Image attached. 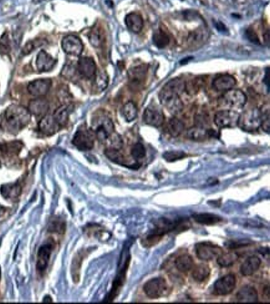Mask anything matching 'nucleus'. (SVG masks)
I'll list each match as a JSON object with an SVG mask.
<instances>
[{"mask_svg":"<svg viewBox=\"0 0 270 304\" xmlns=\"http://www.w3.org/2000/svg\"><path fill=\"white\" fill-rule=\"evenodd\" d=\"M52 82L50 79H40L27 85V92L34 97H42L50 91Z\"/></svg>","mask_w":270,"mask_h":304,"instance_id":"obj_11","label":"nucleus"},{"mask_svg":"<svg viewBox=\"0 0 270 304\" xmlns=\"http://www.w3.org/2000/svg\"><path fill=\"white\" fill-rule=\"evenodd\" d=\"M50 109L49 102L46 101L45 99H41V97H36L35 100H32L29 105V112L30 114L35 115V116H45L47 114Z\"/></svg>","mask_w":270,"mask_h":304,"instance_id":"obj_20","label":"nucleus"},{"mask_svg":"<svg viewBox=\"0 0 270 304\" xmlns=\"http://www.w3.org/2000/svg\"><path fill=\"white\" fill-rule=\"evenodd\" d=\"M143 122L150 126L161 127L165 122V115L157 107H148L143 114Z\"/></svg>","mask_w":270,"mask_h":304,"instance_id":"obj_14","label":"nucleus"},{"mask_svg":"<svg viewBox=\"0 0 270 304\" xmlns=\"http://www.w3.org/2000/svg\"><path fill=\"white\" fill-rule=\"evenodd\" d=\"M221 102L229 110H241L246 105L247 96L241 90H228L221 97Z\"/></svg>","mask_w":270,"mask_h":304,"instance_id":"obj_3","label":"nucleus"},{"mask_svg":"<svg viewBox=\"0 0 270 304\" xmlns=\"http://www.w3.org/2000/svg\"><path fill=\"white\" fill-rule=\"evenodd\" d=\"M262 127H263V129L266 130L267 134H269V131H270V120H269V115H268V116H266V120H263V122H262Z\"/></svg>","mask_w":270,"mask_h":304,"instance_id":"obj_47","label":"nucleus"},{"mask_svg":"<svg viewBox=\"0 0 270 304\" xmlns=\"http://www.w3.org/2000/svg\"><path fill=\"white\" fill-rule=\"evenodd\" d=\"M236 276L234 275H227L224 277L219 278L214 282L213 285V293L216 296H227L229 293L233 292L234 287H236Z\"/></svg>","mask_w":270,"mask_h":304,"instance_id":"obj_9","label":"nucleus"},{"mask_svg":"<svg viewBox=\"0 0 270 304\" xmlns=\"http://www.w3.org/2000/svg\"><path fill=\"white\" fill-rule=\"evenodd\" d=\"M264 114L259 109H251L244 112L238 119V126L244 131H256L262 126Z\"/></svg>","mask_w":270,"mask_h":304,"instance_id":"obj_2","label":"nucleus"},{"mask_svg":"<svg viewBox=\"0 0 270 304\" xmlns=\"http://www.w3.org/2000/svg\"><path fill=\"white\" fill-rule=\"evenodd\" d=\"M89 39H90L91 45H92L93 47H97V49L98 47H101L103 45V41H105V39H103L102 30H101L100 27H93L89 35Z\"/></svg>","mask_w":270,"mask_h":304,"instance_id":"obj_35","label":"nucleus"},{"mask_svg":"<svg viewBox=\"0 0 270 304\" xmlns=\"http://www.w3.org/2000/svg\"><path fill=\"white\" fill-rule=\"evenodd\" d=\"M122 116L125 117V120L127 122L133 121V120L137 117V106L135 105V102L128 101L127 104L123 105L122 107Z\"/></svg>","mask_w":270,"mask_h":304,"instance_id":"obj_32","label":"nucleus"},{"mask_svg":"<svg viewBox=\"0 0 270 304\" xmlns=\"http://www.w3.org/2000/svg\"><path fill=\"white\" fill-rule=\"evenodd\" d=\"M264 84H266L267 90H269V69H266V77H264Z\"/></svg>","mask_w":270,"mask_h":304,"instance_id":"obj_48","label":"nucleus"},{"mask_svg":"<svg viewBox=\"0 0 270 304\" xmlns=\"http://www.w3.org/2000/svg\"><path fill=\"white\" fill-rule=\"evenodd\" d=\"M163 89L168 90V91L173 92V94H176L180 96L182 92L186 90V81L180 79V77H178V79H173V80H171L170 82H167Z\"/></svg>","mask_w":270,"mask_h":304,"instance_id":"obj_30","label":"nucleus"},{"mask_svg":"<svg viewBox=\"0 0 270 304\" xmlns=\"http://www.w3.org/2000/svg\"><path fill=\"white\" fill-rule=\"evenodd\" d=\"M167 131L172 137H178L184 131V124L177 117H172L168 120Z\"/></svg>","mask_w":270,"mask_h":304,"instance_id":"obj_25","label":"nucleus"},{"mask_svg":"<svg viewBox=\"0 0 270 304\" xmlns=\"http://www.w3.org/2000/svg\"><path fill=\"white\" fill-rule=\"evenodd\" d=\"M62 49L66 54L72 55V56H79L84 51V44L80 40V37L75 35H67L62 39Z\"/></svg>","mask_w":270,"mask_h":304,"instance_id":"obj_10","label":"nucleus"},{"mask_svg":"<svg viewBox=\"0 0 270 304\" xmlns=\"http://www.w3.org/2000/svg\"><path fill=\"white\" fill-rule=\"evenodd\" d=\"M2 197L7 198V200H15L20 196L21 193V183H9V185H4L0 188Z\"/></svg>","mask_w":270,"mask_h":304,"instance_id":"obj_24","label":"nucleus"},{"mask_svg":"<svg viewBox=\"0 0 270 304\" xmlns=\"http://www.w3.org/2000/svg\"><path fill=\"white\" fill-rule=\"evenodd\" d=\"M236 301L239 303H254L258 301V293L252 286H244L237 293Z\"/></svg>","mask_w":270,"mask_h":304,"instance_id":"obj_17","label":"nucleus"},{"mask_svg":"<svg viewBox=\"0 0 270 304\" xmlns=\"http://www.w3.org/2000/svg\"><path fill=\"white\" fill-rule=\"evenodd\" d=\"M236 79H234L232 75L224 74V75H218L216 79L213 80V87L217 91H228V90L233 89L236 86Z\"/></svg>","mask_w":270,"mask_h":304,"instance_id":"obj_16","label":"nucleus"},{"mask_svg":"<svg viewBox=\"0 0 270 304\" xmlns=\"http://www.w3.org/2000/svg\"><path fill=\"white\" fill-rule=\"evenodd\" d=\"M131 155H132V157L136 158V160H142V158L146 156L145 146H143L142 144H140V142L133 145L132 150H131Z\"/></svg>","mask_w":270,"mask_h":304,"instance_id":"obj_42","label":"nucleus"},{"mask_svg":"<svg viewBox=\"0 0 270 304\" xmlns=\"http://www.w3.org/2000/svg\"><path fill=\"white\" fill-rule=\"evenodd\" d=\"M160 100L161 104H162L171 114H178V112H181L182 107H183V104H182L180 96L166 89H162V91L160 92Z\"/></svg>","mask_w":270,"mask_h":304,"instance_id":"obj_8","label":"nucleus"},{"mask_svg":"<svg viewBox=\"0 0 270 304\" xmlns=\"http://www.w3.org/2000/svg\"><path fill=\"white\" fill-rule=\"evenodd\" d=\"M103 142L106 144V149L108 150H121L123 146L122 137L115 131H113L111 135H108L107 139H106Z\"/></svg>","mask_w":270,"mask_h":304,"instance_id":"obj_29","label":"nucleus"},{"mask_svg":"<svg viewBox=\"0 0 270 304\" xmlns=\"http://www.w3.org/2000/svg\"><path fill=\"white\" fill-rule=\"evenodd\" d=\"M105 155L107 156L108 160H111L112 162L118 163V165H122V166H128L127 163H126L123 156L121 155L120 150H108V149H106Z\"/></svg>","mask_w":270,"mask_h":304,"instance_id":"obj_39","label":"nucleus"},{"mask_svg":"<svg viewBox=\"0 0 270 304\" xmlns=\"http://www.w3.org/2000/svg\"><path fill=\"white\" fill-rule=\"evenodd\" d=\"M176 268L180 272H189L193 268V258L189 255H182L176 260Z\"/></svg>","mask_w":270,"mask_h":304,"instance_id":"obj_27","label":"nucleus"},{"mask_svg":"<svg viewBox=\"0 0 270 304\" xmlns=\"http://www.w3.org/2000/svg\"><path fill=\"white\" fill-rule=\"evenodd\" d=\"M143 291H145L146 296L150 298H160L166 295L167 292V283L163 278H152L148 282L145 283L143 286Z\"/></svg>","mask_w":270,"mask_h":304,"instance_id":"obj_5","label":"nucleus"},{"mask_svg":"<svg viewBox=\"0 0 270 304\" xmlns=\"http://www.w3.org/2000/svg\"><path fill=\"white\" fill-rule=\"evenodd\" d=\"M93 142H95V134L86 126L80 127L72 139V144L81 151H89L92 149Z\"/></svg>","mask_w":270,"mask_h":304,"instance_id":"obj_4","label":"nucleus"},{"mask_svg":"<svg viewBox=\"0 0 270 304\" xmlns=\"http://www.w3.org/2000/svg\"><path fill=\"white\" fill-rule=\"evenodd\" d=\"M52 250H54V245L52 243H45L39 248L37 252V261H36V268L39 273H44L46 270L47 265H49L50 257H51Z\"/></svg>","mask_w":270,"mask_h":304,"instance_id":"obj_13","label":"nucleus"},{"mask_svg":"<svg viewBox=\"0 0 270 304\" xmlns=\"http://www.w3.org/2000/svg\"><path fill=\"white\" fill-rule=\"evenodd\" d=\"M54 117L55 121L59 125V127H64L65 125L67 124V121H69V107H67L66 105L59 107V109L55 111Z\"/></svg>","mask_w":270,"mask_h":304,"instance_id":"obj_33","label":"nucleus"},{"mask_svg":"<svg viewBox=\"0 0 270 304\" xmlns=\"http://www.w3.org/2000/svg\"><path fill=\"white\" fill-rule=\"evenodd\" d=\"M207 39V31L206 29L201 27V29H197L193 34L189 36V44L194 45V46H198V45L203 44Z\"/></svg>","mask_w":270,"mask_h":304,"instance_id":"obj_38","label":"nucleus"},{"mask_svg":"<svg viewBox=\"0 0 270 304\" xmlns=\"http://www.w3.org/2000/svg\"><path fill=\"white\" fill-rule=\"evenodd\" d=\"M44 302H52L51 297H50V296H46V297L44 298Z\"/></svg>","mask_w":270,"mask_h":304,"instance_id":"obj_51","label":"nucleus"},{"mask_svg":"<svg viewBox=\"0 0 270 304\" xmlns=\"http://www.w3.org/2000/svg\"><path fill=\"white\" fill-rule=\"evenodd\" d=\"M108 85V76L103 70L101 71H96L95 75V89L97 91H102L107 87Z\"/></svg>","mask_w":270,"mask_h":304,"instance_id":"obj_37","label":"nucleus"},{"mask_svg":"<svg viewBox=\"0 0 270 304\" xmlns=\"http://www.w3.org/2000/svg\"><path fill=\"white\" fill-rule=\"evenodd\" d=\"M50 231L51 232H57V233H62L65 230V222L61 220V218H54L50 223Z\"/></svg>","mask_w":270,"mask_h":304,"instance_id":"obj_43","label":"nucleus"},{"mask_svg":"<svg viewBox=\"0 0 270 304\" xmlns=\"http://www.w3.org/2000/svg\"><path fill=\"white\" fill-rule=\"evenodd\" d=\"M214 135L216 134L212 130L204 129L203 126H194L187 132V136L193 141H204V140H208L209 137H213Z\"/></svg>","mask_w":270,"mask_h":304,"instance_id":"obj_22","label":"nucleus"},{"mask_svg":"<svg viewBox=\"0 0 270 304\" xmlns=\"http://www.w3.org/2000/svg\"><path fill=\"white\" fill-rule=\"evenodd\" d=\"M153 44L158 47V49H163V47L168 46L170 44V35L162 29H158L153 32Z\"/></svg>","mask_w":270,"mask_h":304,"instance_id":"obj_26","label":"nucleus"},{"mask_svg":"<svg viewBox=\"0 0 270 304\" xmlns=\"http://www.w3.org/2000/svg\"><path fill=\"white\" fill-rule=\"evenodd\" d=\"M186 153L183 151H180V150H175V151H167L163 153V158L168 162H173V161L181 160V158L186 157Z\"/></svg>","mask_w":270,"mask_h":304,"instance_id":"obj_41","label":"nucleus"},{"mask_svg":"<svg viewBox=\"0 0 270 304\" xmlns=\"http://www.w3.org/2000/svg\"><path fill=\"white\" fill-rule=\"evenodd\" d=\"M196 253L197 256H198L199 260L212 261V260H217V258L223 253V250H222L219 246L213 245V243L203 242V243H198V245L196 246Z\"/></svg>","mask_w":270,"mask_h":304,"instance_id":"obj_6","label":"nucleus"},{"mask_svg":"<svg viewBox=\"0 0 270 304\" xmlns=\"http://www.w3.org/2000/svg\"><path fill=\"white\" fill-rule=\"evenodd\" d=\"M125 22L127 29L131 32H135L138 34L141 32V30L143 29V19L140 14H136V12H131L127 16L125 17Z\"/></svg>","mask_w":270,"mask_h":304,"instance_id":"obj_23","label":"nucleus"},{"mask_svg":"<svg viewBox=\"0 0 270 304\" xmlns=\"http://www.w3.org/2000/svg\"><path fill=\"white\" fill-rule=\"evenodd\" d=\"M10 51V41L7 34H4L0 39V54H7Z\"/></svg>","mask_w":270,"mask_h":304,"instance_id":"obj_45","label":"nucleus"},{"mask_svg":"<svg viewBox=\"0 0 270 304\" xmlns=\"http://www.w3.org/2000/svg\"><path fill=\"white\" fill-rule=\"evenodd\" d=\"M246 36L248 37L249 40H251L252 42H256V44H261V42H259V40H258V37H257V35H256V32H254V30H252V29H248L246 31Z\"/></svg>","mask_w":270,"mask_h":304,"instance_id":"obj_46","label":"nucleus"},{"mask_svg":"<svg viewBox=\"0 0 270 304\" xmlns=\"http://www.w3.org/2000/svg\"><path fill=\"white\" fill-rule=\"evenodd\" d=\"M217 27L219 29V31H226V26H223L221 22H217Z\"/></svg>","mask_w":270,"mask_h":304,"instance_id":"obj_49","label":"nucleus"},{"mask_svg":"<svg viewBox=\"0 0 270 304\" xmlns=\"http://www.w3.org/2000/svg\"><path fill=\"white\" fill-rule=\"evenodd\" d=\"M261 263H262L261 258L257 257V256H251V257H248L243 263H242L241 273L243 276H246V277L252 276L253 273H256L257 271L259 270Z\"/></svg>","mask_w":270,"mask_h":304,"instance_id":"obj_21","label":"nucleus"},{"mask_svg":"<svg viewBox=\"0 0 270 304\" xmlns=\"http://www.w3.org/2000/svg\"><path fill=\"white\" fill-rule=\"evenodd\" d=\"M59 129L60 127L57 125V122L55 121L54 115H45L39 122V130L44 135H47V136L54 135Z\"/></svg>","mask_w":270,"mask_h":304,"instance_id":"obj_18","label":"nucleus"},{"mask_svg":"<svg viewBox=\"0 0 270 304\" xmlns=\"http://www.w3.org/2000/svg\"><path fill=\"white\" fill-rule=\"evenodd\" d=\"M193 220L202 225H214V223L221 222L222 218L219 216L211 215V213H201V215H194Z\"/></svg>","mask_w":270,"mask_h":304,"instance_id":"obj_31","label":"nucleus"},{"mask_svg":"<svg viewBox=\"0 0 270 304\" xmlns=\"http://www.w3.org/2000/svg\"><path fill=\"white\" fill-rule=\"evenodd\" d=\"M5 213H6V208L2 207V206H0V217H2Z\"/></svg>","mask_w":270,"mask_h":304,"instance_id":"obj_50","label":"nucleus"},{"mask_svg":"<svg viewBox=\"0 0 270 304\" xmlns=\"http://www.w3.org/2000/svg\"><path fill=\"white\" fill-rule=\"evenodd\" d=\"M56 65V60L52 56H50L46 51L41 50V51L37 54L36 57V67L39 71H50V70L54 69V66Z\"/></svg>","mask_w":270,"mask_h":304,"instance_id":"obj_19","label":"nucleus"},{"mask_svg":"<svg viewBox=\"0 0 270 304\" xmlns=\"http://www.w3.org/2000/svg\"><path fill=\"white\" fill-rule=\"evenodd\" d=\"M147 72V65H138L130 70V79L135 82H141L145 80Z\"/></svg>","mask_w":270,"mask_h":304,"instance_id":"obj_34","label":"nucleus"},{"mask_svg":"<svg viewBox=\"0 0 270 304\" xmlns=\"http://www.w3.org/2000/svg\"><path fill=\"white\" fill-rule=\"evenodd\" d=\"M77 71L85 79H93L97 71L95 61L91 57H81L77 64Z\"/></svg>","mask_w":270,"mask_h":304,"instance_id":"obj_15","label":"nucleus"},{"mask_svg":"<svg viewBox=\"0 0 270 304\" xmlns=\"http://www.w3.org/2000/svg\"><path fill=\"white\" fill-rule=\"evenodd\" d=\"M239 114L234 110H222L214 116V124L221 129H228L238 125Z\"/></svg>","mask_w":270,"mask_h":304,"instance_id":"obj_7","label":"nucleus"},{"mask_svg":"<svg viewBox=\"0 0 270 304\" xmlns=\"http://www.w3.org/2000/svg\"><path fill=\"white\" fill-rule=\"evenodd\" d=\"M22 149V144L20 141H12V142H6V144L0 145V151L7 155H17Z\"/></svg>","mask_w":270,"mask_h":304,"instance_id":"obj_36","label":"nucleus"},{"mask_svg":"<svg viewBox=\"0 0 270 304\" xmlns=\"http://www.w3.org/2000/svg\"><path fill=\"white\" fill-rule=\"evenodd\" d=\"M193 272H192V278L197 282H203L206 281L207 278L209 277V273H211V270H209L208 266L206 265H198L196 266L194 268H192Z\"/></svg>","mask_w":270,"mask_h":304,"instance_id":"obj_28","label":"nucleus"},{"mask_svg":"<svg viewBox=\"0 0 270 304\" xmlns=\"http://www.w3.org/2000/svg\"><path fill=\"white\" fill-rule=\"evenodd\" d=\"M42 44H44V42L40 41V40H31V41L27 42V44L24 46V49H22V55L31 54L35 49H37L39 46H41Z\"/></svg>","mask_w":270,"mask_h":304,"instance_id":"obj_44","label":"nucleus"},{"mask_svg":"<svg viewBox=\"0 0 270 304\" xmlns=\"http://www.w3.org/2000/svg\"><path fill=\"white\" fill-rule=\"evenodd\" d=\"M217 261H218L219 266H222V267H229V266H232L236 262V256L232 255V253H222Z\"/></svg>","mask_w":270,"mask_h":304,"instance_id":"obj_40","label":"nucleus"},{"mask_svg":"<svg viewBox=\"0 0 270 304\" xmlns=\"http://www.w3.org/2000/svg\"><path fill=\"white\" fill-rule=\"evenodd\" d=\"M113 131H115V125H113L112 120H111L110 117H102L101 121L97 122L95 130H93L96 139L102 142L105 141L108 135L112 134Z\"/></svg>","mask_w":270,"mask_h":304,"instance_id":"obj_12","label":"nucleus"},{"mask_svg":"<svg viewBox=\"0 0 270 304\" xmlns=\"http://www.w3.org/2000/svg\"><path fill=\"white\" fill-rule=\"evenodd\" d=\"M31 119L29 110L20 105H11L7 107L2 116V127L10 134H17L27 126Z\"/></svg>","mask_w":270,"mask_h":304,"instance_id":"obj_1","label":"nucleus"}]
</instances>
